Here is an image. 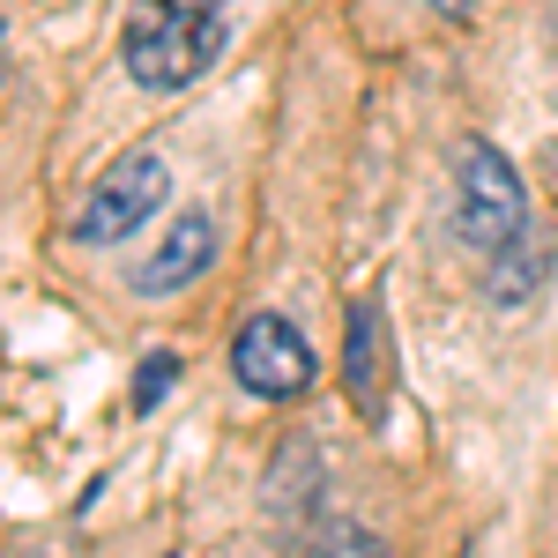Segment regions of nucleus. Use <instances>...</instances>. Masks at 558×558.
I'll return each mask as SVG.
<instances>
[{
  "instance_id": "obj_1",
  "label": "nucleus",
  "mask_w": 558,
  "mask_h": 558,
  "mask_svg": "<svg viewBox=\"0 0 558 558\" xmlns=\"http://www.w3.org/2000/svg\"><path fill=\"white\" fill-rule=\"evenodd\" d=\"M223 45H231V0H134L128 31H120V60L142 89L172 97L209 75Z\"/></svg>"
},
{
  "instance_id": "obj_2",
  "label": "nucleus",
  "mask_w": 558,
  "mask_h": 558,
  "mask_svg": "<svg viewBox=\"0 0 558 558\" xmlns=\"http://www.w3.org/2000/svg\"><path fill=\"white\" fill-rule=\"evenodd\" d=\"M454 231L484 260L529 231V186H521L507 149H492V142H462L454 149Z\"/></svg>"
},
{
  "instance_id": "obj_3",
  "label": "nucleus",
  "mask_w": 558,
  "mask_h": 558,
  "mask_svg": "<svg viewBox=\"0 0 558 558\" xmlns=\"http://www.w3.org/2000/svg\"><path fill=\"white\" fill-rule=\"evenodd\" d=\"M165 194H172L165 157L157 149H128L112 172L89 186L83 209H75V246H120V239H134L149 216L165 209Z\"/></svg>"
},
{
  "instance_id": "obj_4",
  "label": "nucleus",
  "mask_w": 558,
  "mask_h": 558,
  "mask_svg": "<svg viewBox=\"0 0 558 558\" xmlns=\"http://www.w3.org/2000/svg\"><path fill=\"white\" fill-rule=\"evenodd\" d=\"M231 380L260 402H299L305 387L320 380V357L283 313H246L239 336H231Z\"/></svg>"
},
{
  "instance_id": "obj_5",
  "label": "nucleus",
  "mask_w": 558,
  "mask_h": 558,
  "mask_svg": "<svg viewBox=\"0 0 558 558\" xmlns=\"http://www.w3.org/2000/svg\"><path fill=\"white\" fill-rule=\"evenodd\" d=\"M209 260H216V216L209 209H179L172 231L134 260V291H142V299H179L186 283L209 276Z\"/></svg>"
},
{
  "instance_id": "obj_6",
  "label": "nucleus",
  "mask_w": 558,
  "mask_h": 558,
  "mask_svg": "<svg viewBox=\"0 0 558 558\" xmlns=\"http://www.w3.org/2000/svg\"><path fill=\"white\" fill-rule=\"evenodd\" d=\"M551 268H558V231L551 223H529L521 239H507L499 254L484 260V291H492V305H529L544 283H551Z\"/></svg>"
},
{
  "instance_id": "obj_7",
  "label": "nucleus",
  "mask_w": 558,
  "mask_h": 558,
  "mask_svg": "<svg viewBox=\"0 0 558 558\" xmlns=\"http://www.w3.org/2000/svg\"><path fill=\"white\" fill-rule=\"evenodd\" d=\"M343 380H350V402L373 417V410H380V387H387V320H380V299H357V305H350Z\"/></svg>"
},
{
  "instance_id": "obj_8",
  "label": "nucleus",
  "mask_w": 558,
  "mask_h": 558,
  "mask_svg": "<svg viewBox=\"0 0 558 558\" xmlns=\"http://www.w3.org/2000/svg\"><path fill=\"white\" fill-rule=\"evenodd\" d=\"M172 373H179V357H172V350H149V357H142V373H134V410H142V417H149V410L165 402Z\"/></svg>"
},
{
  "instance_id": "obj_9",
  "label": "nucleus",
  "mask_w": 558,
  "mask_h": 558,
  "mask_svg": "<svg viewBox=\"0 0 558 558\" xmlns=\"http://www.w3.org/2000/svg\"><path fill=\"white\" fill-rule=\"evenodd\" d=\"M432 15H439V23H470L476 15V0H425Z\"/></svg>"
},
{
  "instance_id": "obj_10",
  "label": "nucleus",
  "mask_w": 558,
  "mask_h": 558,
  "mask_svg": "<svg viewBox=\"0 0 558 558\" xmlns=\"http://www.w3.org/2000/svg\"><path fill=\"white\" fill-rule=\"evenodd\" d=\"M0 68H8V23H0Z\"/></svg>"
}]
</instances>
